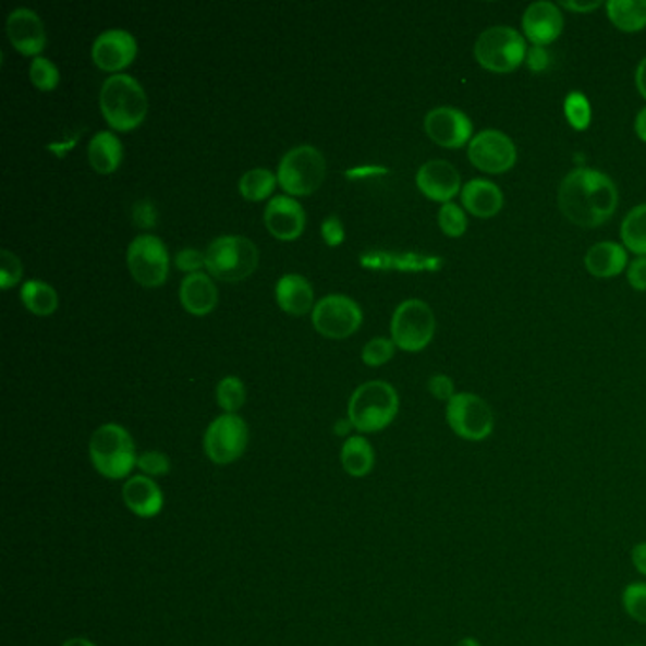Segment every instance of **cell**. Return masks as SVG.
Wrapping results in <instances>:
<instances>
[{
	"instance_id": "obj_1",
	"label": "cell",
	"mask_w": 646,
	"mask_h": 646,
	"mask_svg": "<svg viewBox=\"0 0 646 646\" xmlns=\"http://www.w3.org/2000/svg\"><path fill=\"white\" fill-rule=\"evenodd\" d=\"M558 205L569 222L592 230L609 222L617 212V182L597 169H573L561 181Z\"/></svg>"
},
{
	"instance_id": "obj_2",
	"label": "cell",
	"mask_w": 646,
	"mask_h": 646,
	"mask_svg": "<svg viewBox=\"0 0 646 646\" xmlns=\"http://www.w3.org/2000/svg\"><path fill=\"white\" fill-rule=\"evenodd\" d=\"M87 455L97 474L110 482H122L137 471V446L130 430L118 423H105L94 430Z\"/></svg>"
},
{
	"instance_id": "obj_3",
	"label": "cell",
	"mask_w": 646,
	"mask_h": 646,
	"mask_svg": "<svg viewBox=\"0 0 646 646\" xmlns=\"http://www.w3.org/2000/svg\"><path fill=\"white\" fill-rule=\"evenodd\" d=\"M99 105L110 127L120 131L135 130L148 112L145 87L137 78L124 73L112 74L102 82Z\"/></svg>"
},
{
	"instance_id": "obj_4",
	"label": "cell",
	"mask_w": 646,
	"mask_h": 646,
	"mask_svg": "<svg viewBox=\"0 0 646 646\" xmlns=\"http://www.w3.org/2000/svg\"><path fill=\"white\" fill-rule=\"evenodd\" d=\"M399 392L387 381H366L349 399L348 417L356 432L371 435L387 429L399 414Z\"/></svg>"
},
{
	"instance_id": "obj_5",
	"label": "cell",
	"mask_w": 646,
	"mask_h": 646,
	"mask_svg": "<svg viewBox=\"0 0 646 646\" xmlns=\"http://www.w3.org/2000/svg\"><path fill=\"white\" fill-rule=\"evenodd\" d=\"M260 253L245 235H220L205 251V268L226 283H237L255 273Z\"/></svg>"
},
{
	"instance_id": "obj_6",
	"label": "cell",
	"mask_w": 646,
	"mask_h": 646,
	"mask_svg": "<svg viewBox=\"0 0 646 646\" xmlns=\"http://www.w3.org/2000/svg\"><path fill=\"white\" fill-rule=\"evenodd\" d=\"M527 42L520 31L495 25L484 31L474 44V59L489 73L509 74L525 63Z\"/></svg>"
},
{
	"instance_id": "obj_7",
	"label": "cell",
	"mask_w": 646,
	"mask_h": 646,
	"mask_svg": "<svg viewBox=\"0 0 646 646\" xmlns=\"http://www.w3.org/2000/svg\"><path fill=\"white\" fill-rule=\"evenodd\" d=\"M325 174V156L312 145L294 146L284 154L277 168V181L291 196H309L322 184Z\"/></svg>"
},
{
	"instance_id": "obj_8",
	"label": "cell",
	"mask_w": 646,
	"mask_h": 646,
	"mask_svg": "<svg viewBox=\"0 0 646 646\" xmlns=\"http://www.w3.org/2000/svg\"><path fill=\"white\" fill-rule=\"evenodd\" d=\"M435 330V313L423 300H404L392 313L391 340L402 351H423L432 342Z\"/></svg>"
},
{
	"instance_id": "obj_9",
	"label": "cell",
	"mask_w": 646,
	"mask_h": 646,
	"mask_svg": "<svg viewBox=\"0 0 646 646\" xmlns=\"http://www.w3.org/2000/svg\"><path fill=\"white\" fill-rule=\"evenodd\" d=\"M446 422L466 442H484L493 435V407L474 392H458L446 406Z\"/></svg>"
},
{
	"instance_id": "obj_10",
	"label": "cell",
	"mask_w": 646,
	"mask_h": 646,
	"mask_svg": "<svg viewBox=\"0 0 646 646\" xmlns=\"http://www.w3.org/2000/svg\"><path fill=\"white\" fill-rule=\"evenodd\" d=\"M247 446L248 427L241 415H218L205 430L204 451L212 465H233L243 458Z\"/></svg>"
},
{
	"instance_id": "obj_11",
	"label": "cell",
	"mask_w": 646,
	"mask_h": 646,
	"mask_svg": "<svg viewBox=\"0 0 646 646\" xmlns=\"http://www.w3.org/2000/svg\"><path fill=\"white\" fill-rule=\"evenodd\" d=\"M131 276L143 287H160L168 279L169 253L166 243L153 233H141L127 247Z\"/></svg>"
},
{
	"instance_id": "obj_12",
	"label": "cell",
	"mask_w": 646,
	"mask_h": 646,
	"mask_svg": "<svg viewBox=\"0 0 646 646\" xmlns=\"http://www.w3.org/2000/svg\"><path fill=\"white\" fill-rule=\"evenodd\" d=\"M312 320L319 334L342 340L355 334L356 328L361 327L363 309L349 296L328 294L313 307Z\"/></svg>"
},
{
	"instance_id": "obj_13",
	"label": "cell",
	"mask_w": 646,
	"mask_h": 646,
	"mask_svg": "<svg viewBox=\"0 0 646 646\" xmlns=\"http://www.w3.org/2000/svg\"><path fill=\"white\" fill-rule=\"evenodd\" d=\"M468 160L474 168L489 174H502L516 166L514 141L499 130L479 131L468 143Z\"/></svg>"
},
{
	"instance_id": "obj_14",
	"label": "cell",
	"mask_w": 646,
	"mask_h": 646,
	"mask_svg": "<svg viewBox=\"0 0 646 646\" xmlns=\"http://www.w3.org/2000/svg\"><path fill=\"white\" fill-rule=\"evenodd\" d=\"M425 131L430 141L443 148H463L474 137V125L463 110L436 107L425 117Z\"/></svg>"
},
{
	"instance_id": "obj_15",
	"label": "cell",
	"mask_w": 646,
	"mask_h": 646,
	"mask_svg": "<svg viewBox=\"0 0 646 646\" xmlns=\"http://www.w3.org/2000/svg\"><path fill=\"white\" fill-rule=\"evenodd\" d=\"M135 56H137V38L125 29L102 31L92 46V59L95 65L109 73L118 74V71L130 65Z\"/></svg>"
},
{
	"instance_id": "obj_16",
	"label": "cell",
	"mask_w": 646,
	"mask_h": 646,
	"mask_svg": "<svg viewBox=\"0 0 646 646\" xmlns=\"http://www.w3.org/2000/svg\"><path fill=\"white\" fill-rule=\"evenodd\" d=\"M565 27V17L558 4L553 2H533L523 12L522 29L523 37L527 38L533 46H543L558 40Z\"/></svg>"
},
{
	"instance_id": "obj_17",
	"label": "cell",
	"mask_w": 646,
	"mask_h": 646,
	"mask_svg": "<svg viewBox=\"0 0 646 646\" xmlns=\"http://www.w3.org/2000/svg\"><path fill=\"white\" fill-rule=\"evenodd\" d=\"M417 188L425 197L438 204H451V199L461 194V174L451 166L450 161L430 160L423 163L415 174Z\"/></svg>"
},
{
	"instance_id": "obj_18",
	"label": "cell",
	"mask_w": 646,
	"mask_h": 646,
	"mask_svg": "<svg viewBox=\"0 0 646 646\" xmlns=\"http://www.w3.org/2000/svg\"><path fill=\"white\" fill-rule=\"evenodd\" d=\"M122 501L133 516L153 520L163 512L166 495L156 479L143 474H133L122 486Z\"/></svg>"
},
{
	"instance_id": "obj_19",
	"label": "cell",
	"mask_w": 646,
	"mask_h": 646,
	"mask_svg": "<svg viewBox=\"0 0 646 646\" xmlns=\"http://www.w3.org/2000/svg\"><path fill=\"white\" fill-rule=\"evenodd\" d=\"M7 33L15 50L23 56H37L46 48V27L40 15L31 8H15L7 20Z\"/></svg>"
},
{
	"instance_id": "obj_20",
	"label": "cell",
	"mask_w": 646,
	"mask_h": 646,
	"mask_svg": "<svg viewBox=\"0 0 646 646\" xmlns=\"http://www.w3.org/2000/svg\"><path fill=\"white\" fill-rule=\"evenodd\" d=\"M264 220L271 235L277 240H296L305 228L304 207L289 196H273L266 205Z\"/></svg>"
},
{
	"instance_id": "obj_21",
	"label": "cell",
	"mask_w": 646,
	"mask_h": 646,
	"mask_svg": "<svg viewBox=\"0 0 646 646\" xmlns=\"http://www.w3.org/2000/svg\"><path fill=\"white\" fill-rule=\"evenodd\" d=\"M461 202L466 212L473 217L493 218L501 212L504 205L502 190L487 179H473L465 182L461 190Z\"/></svg>"
},
{
	"instance_id": "obj_22",
	"label": "cell",
	"mask_w": 646,
	"mask_h": 646,
	"mask_svg": "<svg viewBox=\"0 0 646 646\" xmlns=\"http://www.w3.org/2000/svg\"><path fill=\"white\" fill-rule=\"evenodd\" d=\"M179 298L182 307L192 315H207L217 307V287L212 283L211 276H207L204 271L188 273L182 279Z\"/></svg>"
},
{
	"instance_id": "obj_23",
	"label": "cell",
	"mask_w": 646,
	"mask_h": 646,
	"mask_svg": "<svg viewBox=\"0 0 646 646\" xmlns=\"http://www.w3.org/2000/svg\"><path fill=\"white\" fill-rule=\"evenodd\" d=\"M588 273L599 279L617 277L627 269V248L614 241H601L589 248L584 258Z\"/></svg>"
},
{
	"instance_id": "obj_24",
	"label": "cell",
	"mask_w": 646,
	"mask_h": 646,
	"mask_svg": "<svg viewBox=\"0 0 646 646\" xmlns=\"http://www.w3.org/2000/svg\"><path fill=\"white\" fill-rule=\"evenodd\" d=\"M276 298L283 312L296 317L315 307L312 284L298 273H287L277 281Z\"/></svg>"
},
{
	"instance_id": "obj_25",
	"label": "cell",
	"mask_w": 646,
	"mask_h": 646,
	"mask_svg": "<svg viewBox=\"0 0 646 646\" xmlns=\"http://www.w3.org/2000/svg\"><path fill=\"white\" fill-rule=\"evenodd\" d=\"M124 158V145L112 131H97L87 145V160L97 173H112Z\"/></svg>"
},
{
	"instance_id": "obj_26",
	"label": "cell",
	"mask_w": 646,
	"mask_h": 646,
	"mask_svg": "<svg viewBox=\"0 0 646 646\" xmlns=\"http://www.w3.org/2000/svg\"><path fill=\"white\" fill-rule=\"evenodd\" d=\"M340 461L348 476L356 479L366 478L376 466V451L364 435L349 436L343 442Z\"/></svg>"
},
{
	"instance_id": "obj_27",
	"label": "cell",
	"mask_w": 646,
	"mask_h": 646,
	"mask_svg": "<svg viewBox=\"0 0 646 646\" xmlns=\"http://www.w3.org/2000/svg\"><path fill=\"white\" fill-rule=\"evenodd\" d=\"M607 15L622 33H639L646 27V0H609Z\"/></svg>"
},
{
	"instance_id": "obj_28",
	"label": "cell",
	"mask_w": 646,
	"mask_h": 646,
	"mask_svg": "<svg viewBox=\"0 0 646 646\" xmlns=\"http://www.w3.org/2000/svg\"><path fill=\"white\" fill-rule=\"evenodd\" d=\"M20 296H22L23 305L38 317H46L58 309V292L51 284L38 281V279H31L27 283H23Z\"/></svg>"
},
{
	"instance_id": "obj_29",
	"label": "cell",
	"mask_w": 646,
	"mask_h": 646,
	"mask_svg": "<svg viewBox=\"0 0 646 646\" xmlns=\"http://www.w3.org/2000/svg\"><path fill=\"white\" fill-rule=\"evenodd\" d=\"M370 255L363 256V264L374 268H397L404 271H435L442 268V260L438 256L422 255Z\"/></svg>"
},
{
	"instance_id": "obj_30",
	"label": "cell",
	"mask_w": 646,
	"mask_h": 646,
	"mask_svg": "<svg viewBox=\"0 0 646 646\" xmlns=\"http://www.w3.org/2000/svg\"><path fill=\"white\" fill-rule=\"evenodd\" d=\"M624 247L637 256H646V204L633 207L620 228Z\"/></svg>"
},
{
	"instance_id": "obj_31",
	"label": "cell",
	"mask_w": 646,
	"mask_h": 646,
	"mask_svg": "<svg viewBox=\"0 0 646 646\" xmlns=\"http://www.w3.org/2000/svg\"><path fill=\"white\" fill-rule=\"evenodd\" d=\"M277 182V174L269 169H248L240 179V194L248 202H261L273 194Z\"/></svg>"
},
{
	"instance_id": "obj_32",
	"label": "cell",
	"mask_w": 646,
	"mask_h": 646,
	"mask_svg": "<svg viewBox=\"0 0 646 646\" xmlns=\"http://www.w3.org/2000/svg\"><path fill=\"white\" fill-rule=\"evenodd\" d=\"M247 400L245 386L237 376H226L220 379L217 386L218 406L224 410V414H237Z\"/></svg>"
},
{
	"instance_id": "obj_33",
	"label": "cell",
	"mask_w": 646,
	"mask_h": 646,
	"mask_svg": "<svg viewBox=\"0 0 646 646\" xmlns=\"http://www.w3.org/2000/svg\"><path fill=\"white\" fill-rule=\"evenodd\" d=\"M563 112H565L566 122L573 130H588L592 124V105H589L588 97L582 95L581 92L566 95Z\"/></svg>"
},
{
	"instance_id": "obj_34",
	"label": "cell",
	"mask_w": 646,
	"mask_h": 646,
	"mask_svg": "<svg viewBox=\"0 0 646 646\" xmlns=\"http://www.w3.org/2000/svg\"><path fill=\"white\" fill-rule=\"evenodd\" d=\"M622 607L632 620L646 624V582H632L625 586L622 592Z\"/></svg>"
},
{
	"instance_id": "obj_35",
	"label": "cell",
	"mask_w": 646,
	"mask_h": 646,
	"mask_svg": "<svg viewBox=\"0 0 646 646\" xmlns=\"http://www.w3.org/2000/svg\"><path fill=\"white\" fill-rule=\"evenodd\" d=\"M137 471L143 476L158 479L168 476L171 473V459L168 453L160 450H148L138 453Z\"/></svg>"
},
{
	"instance_id": "obj_36",
	"label": "cell",
	"mask_w": 646,
	"mask_h": 646,
	"mask_svg": "<svg viewBox=\"0 0 646 646\" xmlns=\"http://www.w3.org/2000/svg\"><path fill=\"white\" fill-rule=\"evenodd\" d=\"M438 224L448 237H461L466 232V215L463 207L455 204H443L438 211Z\"/></svg>"
},
{
	"instance_id": "obj_37",
	"label": "cell",
	"mask_w": 646,
	"mask_h": 646,
	"mask_svg": "<svg viewBox=\"0 0 646 646\" xmlns=\"http://www.w3.org/2000/svg\"><path fill=\"white\" fill-rule=\"evenodd\" d=\"M29 76L31 82L42 92H51L59 84L58 66L53 65L50 59L40 56L31 61Z\"/></svg>"
},
{
	"instance_id": "obj_38",
	"label": "cell",
	"mask_w": 646,
	"mask_h": 646,
	"mask_svg": "<svg viewBox=\"0 0 646 646\" xmlns=\"http://www.w3.org/2000/svg\"><path fill=\"white\" fill-rule=\"evenodd\" d=\"M394 342L389 338H374L363 349V361L368 366H381L394 355Z\"/></svg>"
},
{
	"instance_id": "obj_39",
	"label": "cell",
	"mask_w": 646,
	"mask_h": 646,
	"mask_svg": "<svg viewBox=\"0 0 646 646\" xmlns=\"http://www.w3.org/2000/svg\"><path fill=\"white\" fill-rule=\"evenodd\" d=\"M0 256H2L0 287H2V291H8V289H12L15 283H20V279H22V261H20V258H17L12 251H8V248H4V251L0 253Z\"/></svg>"
},
{
	"instance_id": "obj_40",
	"label": "cell",
	"mask_w": 646,
	"mask_h": 646,
	"mask_svg": "<svg viewBox=\"0 0 646 646\" xmlns=\"http://www.w3.org/2000/svg\"><path fill=\"white\" fill-rule=\"evenodd\" d=\"M174 264H176V268L186 271V276L196 273V271H202L205 266V253L196 251V248H182L181 253H176L174 256Z\"/></svg>"
},
{
	"instance_id": "obj_41",
	"label": "cell",
	"mask_w": 646,
	"mask_h": 646,
	"mask_svg": "<svg viewBox=\"0 0 646 646\" xmlns=\"http://www.w3.org/2000/svg\"><path fill=\"white\" fill-rule=\"evenodd\" d=\"M320 233H322V237H325V241H327L330 247L342 245L343 237H345V230H343L340 217H338V215H328V217L322 220Z\"/></svg>"
},
{
	"instance_id": "obj_42",
	"label": "cell",
	"mask_w": 646,
	"mask_h": 646,
	"mask_svg": "<svg viewBox=\"0 0 646 646\" xmlns=\"http://www.w3.org/2000/svg\"><path fill=\"white\" fill-rule=\"evenodd\" d=\"M429 392L436 400H442L446 404L458 394L455 386H453V379L446 376V374H436L429 379Z\"/></svg>"
},
{
	"instance_id": "obj_43",
	"label": "cell",
	"mask_w": 646,
	"mask_h": 646,
	"mask_svg": "<svg viewBox=\"0 0 646 646\" xmlns=\"http://www.w3.org/2000/svg\"><path fill=\"white\" fill-rule=\"evenodd\" d=\"M627 276V283L632 284V289L637 292L646 291V256H637L630 261V266L625 269Z\"/></svg>"
},
{
	"instance_id": "obj_44",
	"label": "cell",
	"mask_w": 646,
	"mask_h": 646,
	"mask_svg": "<svg viewBox=\"0 0 646 646\" xmlns=\"http://www.w3.org/2000/svg\"><path fill=\"white\" fill-rule=\"evenodd\" d=\"M133 220H135V224L145 228V230L153 228L156 224V220H158L156 207L148 199L138 202V204L133 205Z\"/></svg>"
},
{
	"instance_id": "obj_45",
	"label": "cell",
	"mask_w": 646,
	"mask_h": 646,
	"mask_svg": "<svg viewBox=\"0 0 646 646\" xmlns=\"http://www.w3.org/2000/svg\"><path fill=\"white\" fill-rule=\"evenodd\" d=\"M525 65L529 66L533 73H543L550 65V56L543 46H533L525 56Z\"/></svg>"
},
{
	"instance_id": "obj_46",
	"label": "cell",
	"mask_w": 646,
	"mask_h": 646,
	"mask_svg": "<svg viewBox=\"0 0 646 646\" xmlns=\"http://www.w3.org/2000/svg\"><path fill=\"white\" fill-rule=\"evenodd\" d=\"M561 7L566 8V10H571V12H576V14H589V12H594L597 8H601V2L599 0H594V2H578V0H566L563 2Z\"/></svg>"
},
{
	"instance_id": "obj_47",
	"label": "cell",
	"mask_w": 646,
	"mask_h": 646,
	"mask_svg": "<svg viewBox=\"0 0 646 646\" xmlns=\"http://www.w3.org/2000/svg\"><path fill=\"white\" fill-rule=\"evenodd\" d=\"M632 563L637 569V573L643 574L646 578V543L633 546Z\"/></svg>"
},
{
	"instance_id": "obj_48",
	"label": "cell",
	"mask_w": 646,
	"mask_h": 646,
	"mask_svg": "<svg viewBox=\"0 0 646 646\" xmlns=\"http://www.w3.org/2000/svg\"><path fill=\"white\" fill-rule=\"evenodd\" d=\"M635 84H637L641 97L646 101V58L641 61L637 71H635Z\"/></svg>"
},
{
	"instance_id": "obj_49",
	"label": "cell",
	"mask_w": 646,
	"mask_h": 646,
	"mask_svg": "<svg viewBox=\"0 0 646 646\" xmlns=\"http://www.w3.org/2000/svg\"><path fill=\"white\" fill-rule=\"evenodd\" d=\"M351 429H355V427H353V423L349 422V417H343V419H338L334 423L336 435L343 436L345 440H348L349 436H353L351 435Z\"/></svg>"
},
{
	"instance_id": "obj_50",
	"label": "cell",
	"mask_w": 646,
	"mask_h": 646,
	"mask_svg": "<svg viewBox=\"0 0 646 646\" xmlns=\"http://www.w3.org/2000/svg\"><path fill=\"white\" fill-rule=\"evenodd\" d=\"M635 133H637V137L646 143V107L645 109L639 110V114L635 118Z\"/></svg>"
},
{
	"instance_id": "obj_51",
	"label": "cell",
	"mask_w": 646,
	"mask_h": 646,
	"mask_svg": "<svg viewBox=\"0 0 646 646\" xmlns=\"http://www.w3.org/2000/svg\"><path fill=\"white\" fill-rule=\"evenodd\" d=\"M61 646H97L94 641L86 639V637H71L66 639Z\"/></svg>"
},
{
	"instance_id": "obj_52",
	"label": "cell",
	"mask_w": 646,
	"mask_h": 646,
	"mask_svg": "<svg viewBox=\"0 0 646 646\" xmlns=\"http://www.w3.org/2000/svg\"><path fill=\"white\" fill-rule=\"evenodd\" d=\"M379 171H381V169L378 168L355 169V171H348V176H356V174L379 173Z\"/></svg>"
},
{
	"instance_id": "obj_53",
	"label": "cell",
	"mask_w": 646,
	"mask_h": 646,
	"mask_svg": "<svg viewBox=\"0 0 646 646\" xmlns=\"http://www.w3.org/2000/svg\"><path fill=\"white\" fill-rule=\"evenodd\" d=\"M455 646H482L479 645L478 641L474 639V637H465V639L459 641L458 645Z\"/></svg>"
}]
</instances>
